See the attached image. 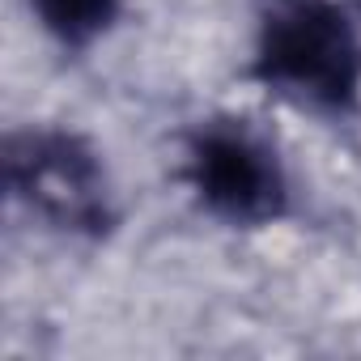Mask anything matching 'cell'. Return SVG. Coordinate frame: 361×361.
Wrapping results in <instances>:
<instances>
[{"label": "cell", "mask_w": 361, "mask_h": 361, "mask_svg": "<svg viewBox=\"0 0 361 361\" xmlns=\"http://www.w3.org/2000/svg\"><path fill=\"white\" fill-rule=\"evenodd\" d=\"M183 178L196 204L226 226H272L289 213V174L264 132L243 119H209L188 136Z\"/></svg>", "instance_id": "3"}, {"label": "cell", "mask_w": 361, "mask_h": 361, "mask_svg": "<svg viewBox=\"0 0 361 361\" xmlns=\"http://www.w3.org/2000/svg\"><path fill=\"white\" fill-rule=\"evenodd\" d=\"M5 183L9 196L39 221L102 238L115 226V200L98 149L64 128H26L5 145Z\"/></svg>", "instance_id": "2"}, {"label": "cell", "mask_w": 361, "mask_h": 361, "mask_svg": "<svg viewBox=\"0 0 361 361\" xmlns=\"http://www.w3.org/2000/svg\"><path fill=\"white\" fill-rule=\"evenodd\" d=\"M39 26L64 47H90L98 35L111 30L119 0H30Z\"/></svg>", "instance_id": "4"}, {"label": "cell", "mask_w": 361, "mask_h": 361, "mask_svg": "<svg viewBox=\"0 0 361 361\" xmlns=\"http://www.w3.org/2000/svg\"><path fill=\"white\" fill-rule=\"evenodd\" d=\"M255 77L310 111L361 102V35L336 0H276L255 39Z\"/></svg>", "instance_id": "1"}]
</instances>
